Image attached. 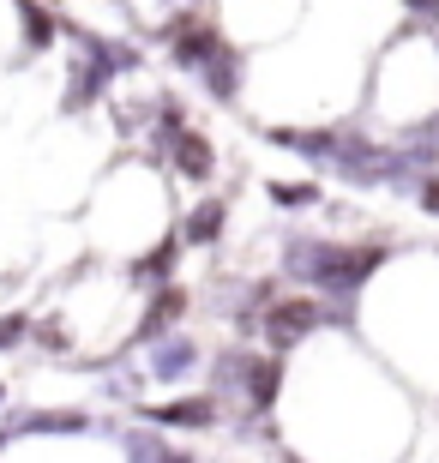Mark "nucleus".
<instances>
[{
    "label": "nucleus",
    "mask_w": 439,
    "mask_h": 463,
    "mask_svg": "<svg viewBox=\"0 0 439 463\" xmlns=\"http://www.w3.org/2000/svg\"><path fill=\"white\" fill-rule=\"evenodd\" d=\"M391 259V247H355V241H320V235H295L283 241V271L301 289H325L338 301H355L379 265Z\"/></svg>",
    "instance_id": "f257e3e1"
},
{
    "label": "nucleus",
    "mask_w": 439,
    "mask_h": 463,
    "mask_svg": "<svg viewBox=\"0 0 439 463\" xmlns=\"http://www.w3.org/2000/svg\"><path fill=\"white\" fill-rule=\"evenodd\" d=\"M320 326H325V307L313 295H283V301H271L259 313V337L271 344V355H289L307 331H320Z\"/></svg>",
    "instance_id": "f03ea898"
},
{
    "label": "nucleus",
    "mask_w": 439,
    "mask_h": 463,
    "mask_svg": "<svg viewBox=\"0 0 439 463\" xmlns=\"http://www.w3.org/2000/svg\"><path fill=\"white\" fill-rule=\"evenodd\" d=\"M331 169H338L349 187H386V145H373V138H361V133H338Z\"/></svg>",
    "instance_id": "7ed1b4c3"
},
{
    "label": "nucleus",
    "mask_w": 439,
    "mask_h": 463,
    "mask_svg": "<svg viewBox=\"0 0 439 463\" xmlns=\"http://www.w3.org/2000/svg\"><path fill=\"white\" fill-rule=\"evenodd\" d=\"M151 428H217V397H175V403H151L145 410Z\"/></svg>",
    "instance_id": "20e7f679"
},
{
    "label": "nucleus",
    "mask_w": 439,
    "mask_h": 463,
    "mask_svg": "<svg viewBox=\"0 0 439 463\" xmlns=\"http://www.w3.org/2000/svg\"><path fill=\"white\" fill-rule=\"evenodd\" d=\"M91 428V415L85 410H18L0 421V433H85Z\"/></svg>",
    "instance_id": "39448f33"
},
{
    "label": "nucleus",
    "mask_w": 439,
    "mask_h": 463,
    "mask_svg": "<svg viewBox=\"0 0 439 463\" xmlns=\"http://www.w3.org/2000/svg\"><path fill=\"white\" fill-rule=\"evenodd\" d=\"M241 72H247V61H241V49H229L223 43L211 61L199 67V85H205V97H217V103H235L241 97Z\"/></svg>",
    "instance_id": "423d86ee"
},
{
    "label": "nucleus",
    "mask_w": 439,
    "mask_h": 463,
    "mask_svg": "<svg viewBox=\"0 0 439 463\" xmlns=\"http://www.w3.org/2000/svg\"><path fill=\"white\" fill-rule=\"evenodd\" d=\"M186 313V289H175V283H163V289H157V301L151 307H145V319H138V331H133V344H163V337H169V326L175 319H181Z\"/></svg>",
    "instance_id": "0eeeda50"
},
{
    "label": "nucleus",
    "mask_w": 439,
    "mask_h": 463,
    "mask_svg": "<svg viewBox=\"0 0 439 463\" xmlns=\"http://www.w3.org/2000/svg\"><path fill=\"white\" fill-rule=\"evenodd\" d=\"M265 138L277 151H295L307 163H325V169H331V151H338V133H325V127H271Z\"/></svg>",
    "instance_id": "6e6552de"
},
{
    "label": "nucleus",
    "mask_w": 439,
    "mask_h": 463,
    "mask_svg": "<svg viewBox=\"0 0 439 463\" xmlns=\"http://www.w3.org/2000/svg\"><path fill=\"white\" fill-rule=\"evenodd\" d=\"M102 97H109V72H102L97 61H85V54H79V61H72V79H67L61 109H67V115H85V109L102 103Z\"/></svg>",
    "instance_id": "1a4fd4ad"
},
{
    "label": "nucleus",
    "mask_w": 439,
    "mask_h": 463,
    "mask_svg": "<svg viewBox=\"0 0 439 463\" xmlns=\"http://www.w3.org/2000/svg\"><path fill=\"white\" fill-rule=\"evenodd\" d=\"M277 385H283V361H277V355H253V367H247V379H241L247 410H253V415H271V403H277Z\"/></svg>",
    "instance_id": "9d476101"
},
{
    "label": "nucleus",
    "mask_w": 439,
    "mask_h": 463,
    "mask_svg": "<svg viewBox=\"0 0 439 463\" xmlns=\"http://www.w3.org/2000/svg\"><path fill=\"white\" fill-rule=\"evenodd\" d=\"M199 367V344L193 337H163V344H151V379L157 385H169V379H181V373H193Z\"/></svg>",
    "instance_id": "9b49d317"
},
{
    "label": "nucleus",
    "mask_w": 439,
    "mask_h": 463,
    "mask_svg": "<svg viewBox=\"0 0 439 463\" xmlns=\"http://www.w3.org/2000/svg\"><path fill=\"white\" fill-rule=\"evenodd\" d=\"M13 18L24 24V54H43L54 36H61V24H67V18L49 13L43 0H13Z\"/></svg>",
    "instance_id": "f8f14e48"
},
{
    "label": "nucleus",
    "mask_w": 439,
    "mask_h": 463,
    "mask_svg": "<svg viewBox=\"0 0 439 463\" xmlns=\"http://www.w3.org/2000/svg\"><path fill=\"white\" fill-rule=\"evenodd\" d=\"M223 223H229V205L211 193V199H199V205L186 211L181 241H186V247H217V241H223Z\"/></svg>",
    "instance_id": "ddd939ff"
},
{
    "label": "nucleus",
    "mask_w": 439,
    "mask_h": 463,
    "mask_svg": "<svg viewBox=\"0 0 439 463\" xmlns=\"http://www.w3.org/2000/svg\"><path fill=\"white\" fill-rule=\"evenodd\" d=\"M169 43H175V49H169V54H175V67H186V72H199L205 61H211V54L223 49L217 31H205V24H181V31H175Z\"/></svg>",
    "instance_id": "4468645a"
},
{
    "label": "nucleus",
    "mask_w": 439,
    "mask_h": 463,
    "mask_svg": "<svg viewBox=\"0 0 439 463\" xmlns=\"http://www.w3.org/2000/svg\"><path fill=\"white\" fill-rule=\"evenodd\" d=\"M120 446H127V463H193L163 433H145V428H120Z\"/></svg>",
    "instance_id": "2eb2a0df"
},
{
    "label": "nucleus",
    "mask_w": 439,
    "mask_h": 463,
    "mask_svg": "<svg viewBox=\"0 0 439 463\" xmlns=\"http://www.w3.org/2000/svg\"><path fill=\"white\" fill-rule=\"evenodd\" d=\"M175 169H181L186 181H211V169H217V151H211V138L181 133V138H175Z\"/></svg>",
    "instance_id": "dca6fc26"
},
{
    "label": "nucleus",
    "mask_w": 439,
    "mask_h": 463,
    "mask_svg": "<svg viewBox=\"0 0 439 463\" xmlns=\"http://www.w3.org/2000/svg\"><path fill=\"white\" fill-rule=\"evenodd\" d=\"M265 193L283 211H313V205H320V181H271Z\"/></svg>",
    "instance_id": "f3484780"
},
{
    "label": "nucleus",
    "mask_w": 439,
    "mask_h": 463,
    "mask_svg": "<svg viewBox=\"0 0 439 463\" xmlns=\"http://www.w3.org/2000/svg\"><path fill=\"white\" fill-rule=\"evenodd\" d=\"M175 253H181L175 241H163V247H151V253H145V259H138V265H133V277H138V283H145V277H169Z\"/></svg>",
    "instance_id": "a211bd4d"
},
{
    "label": "nucleus",
    "mask_w": 439,
    "mask_h": 463,
    "mask_svg": "<svg viewBox=\"0 0 439 463\" xmlns=\"http://www.w3.org/2000/svg\"><path fill=\"white\" fill-rule=\"evenodd\" d=\"M31 337H36V344H43V349H49V355H61V349L72 344V337H67V326H61V319H43V326H31Z\"/></svg>",
    "instance_id": "6ab92c4d"
},
{
    "label": "nucleus",
    "mask_w": 439,
    "mask_h": 463,
    "mask_svg": "<svg viewBox=\"0 0 439 463\" xmlns=\"http://www.w3.org/2000/svg\"><path fill=\"white\" fill-rule=\"evenodd\" d=\"M24 337H31V319L24 313H0V349H18Z\"/></svg>",
    "instance_id": "aec40b11"
},
{
    "label": "nucleus",
    "mask_w": 439,
    "mask_h": 463,
    "mask_svg": "<svg viewBox=\"0 0 439 463\" xmlns=\"http://www.w3.org/2000/svg\"><path fill=\"white\" fill-rule=\"evenodd\" d=\"M415 193H422V211H427V217H439V175H427Z\"/></svg>",
    "instance_id": "412c9836"
},
{
    "label": "nucleus",
    "mask_w": 439,
    "mask_h": 463,
    "mask_svg": "<svg viewBox=\"0 0 439 463\" xmlns=\"http://www.w3.org/2000/svg\"><path fill=\"white\" fill-rule=\"evenodd\" d=\"M404 6H409L415 18H439V0H404Z\"/></svg>",
    "instance_id": "4be33fe9"
},
{
    "label": "nucleus",
    "mask_w": 439,
    "mask_h": 463,
    "mask_svg": "<svg viewBox=\"0 0 439 463\" xmlns=\"http://www.w3.org/2000/svg\"><path fill=\"white\" fill-rule=\"evenodd\" d=\"M0 403H6V385H0Z\"/></svg>",
    "instance_id": "5701e85b"
},
{
    "label": "nucleus",
    "mask_w": 439,
    "mask_h": 463,
    "mask_svg": "<svg viewBox=\"0 0 439 463\" xmlns=\"http://www.w3.org/2000/svg\"><path fill=\"white\" fill-rule=\"evenodd\" d=\"M427 133H439V120H434V127H427Z\"/></svg>",
    "instance_id": "b1692460"
}]
</instances>
